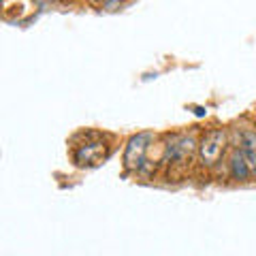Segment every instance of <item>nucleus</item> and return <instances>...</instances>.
Segmentation results:
<instances>
[{
    "label": "nucleus",
    "instance_id": "f03ea898",
    "mask_svg": "<svg viewBox=\"0 0 256 256\" xmlns=\"http://www.w3.org/2000/svg\"><path fill=\"white\" fill-rule=\"evenodd\" d=\"M154 139L156 137L152 132H137L128 139L126 148H124V156H122L126 171H141L143 166H146V156H148Z\"/></svg>",
    "mask_w": 256,
    "mask_h": 256
},
{
    "label": "nucleus",
    "instance_id": "20e7f679",
    "mask_svg": "<svg viewBox=\"0 0 256 256\" xmlns=\"http://www.w3.org/2000/svg\"><path fill=\"white\" fill-rule=\"evenodd\" d=\"M109 156V146L102 139L86 141L73 150V160L77 166H96Z\"/></svg>",
    "mask_w": 256,
    "mask_h": 256
},
{
    "label": "nucleus",
    "instance_id": "39448f33",
    "mask_svg": "<svg viewBox=\"0 0 256 256\" xmlns=\"http://www.w3.org/2000/svg\"><path fill=\"white\" fill-rule=\"evenodd\" d=\"M239 150L246 158L248 166H250V173L256 178V130L254 128H242L239 130Z\"/></svg>",
    "mask_w": 256,
    "mask_h": 256
},
{
    "label": "nucleus",
    "instance_id": "7ed1b4c3",
    "mask_svg": "<svg viewBox=\"0 0 256 256\" xmlns=\"http://www.w3.org/2000/svg\"><path fill=\"white\" fill-rule=\"evenodd\" d=\"M196 148H198V143L194 141V137H190V134H175V137H171V143L164 150L162 162L173 166V169L175 166H186L190 162L192 152Z\"/></svg>",
    "mask_w": 256,
    "mask_h": 256
},
{
    "label": "nucleus",
    "instance_id": "423d86ee",
    "mask_svg": "<svg viewBox=\"0 0 256 256\" xmlns=\"http://www.w3.org/2000/svg\"><path fill=\"white\" fill-rule=\"evenodd\" d=\"M228 175H230V180H235V182H248V180L252 178L250 166H248L246 158H244V154H242V150H239V148H233V150H230V158H228Z\"/></svg>",
    "mask_w": 256,
    "mask_h": 256
},
{
    "label": "nucleus",
    "instance_id": "f257e3e1",
    "mask_svg": "<svg viewBox=\"0 0 256 256\" xmlns=\"http://www.w3.org/2000/svg\"><path fill=\"white\" fill-rule=\"evenodd\" d=\"M226 150V130L224 128H210L201 139H198L196 158L203 169H212L220 162Z\"/></svg>",
    "mask_w": 256,
    "mask_h": 256
}]
</instances>
